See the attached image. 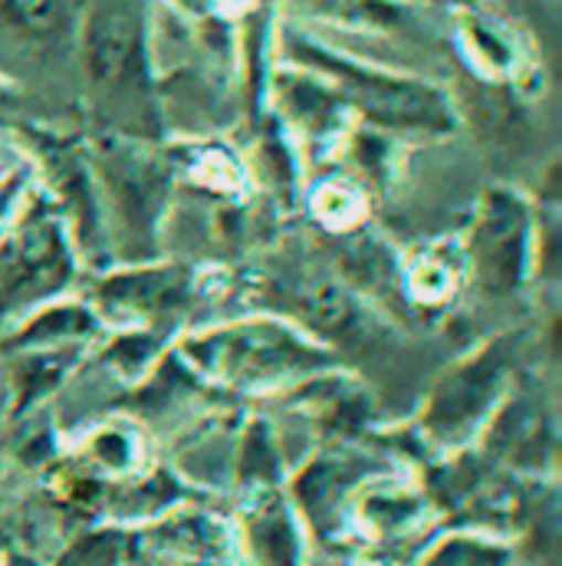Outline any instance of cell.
<instances>
[{
  "mask_svg": "<svg viewBox=\"0 0 562 566\" xmlns=\"http://www.w3.org/2000/svg\"><path fill=\"white\" fill-rule=\"evenodd\" d=\"M460 274H464L460 244L457 251H447L444 244L427 248L422 254H415L409 264H402V283L409 296L422 306H444L457 293Z\"/></svg>",
  "mask_w": 562,
  "mask_h": 566,
  "instance_id": "5bb4252c",
  "label": "cell"
},
{
  "mask_svg": "<svg viewBox=\"0 0 562 566\" xmlns=\"http://www.w3.org/2000/svg\"><path fill=\"white\" fill-rule=\"evenodd\" d=\"M312 214L322 228L332 231H349L362 221L365 205L362 195L349 185V181H326L316 195H312Z\"/></svg>",
  "mask_w": 562,
  "mask_h": 566,
  "instance_id": "d6986e66",
  "label": "cell"
},
{
  "mask_svg": "<svg viewBox=\"0 0 562 566\" xmlns=\"http://www.w3.org/2000/svg\"><path fill=\"white\" fill-rule=\"evenodd\" d=\"M70 244L53 198L20 208L10 234L0 241V316L50 300L73 281L76 261Z\"/></svg>",
  "mask_w": 562,
  "mask_h": 566,
  "instance_id": "3957f363",
  "label": "cell"
},
{
  "mask_svg": "<svg viewBox=\"0 0 562 566\" xmlns=\"http://www.w3.org/2000/svg\"><path fill=\"white\" fill-rule=\"evenodd\" d=\"M513 551L503 541L484 534H447L441 537L418 566H510Z\"/></svg>",
  "mask_w": 562,
  "mask_h": 566,
  "instance_id": "2e32d148",
  "label": "cell"
},
{
  "mask_svg": "<svg viewBox=\"0 0 562 566\" xmlns=\"http://www.w3.org/2000/svg\"><path fill=\"white\" fill-rule=\"evenodd\" d=\"M178 356L211 382L227 389H277L319 373H332L336 356L312 336L274 316H251L178 339Z\"/></svg>",
  "mask_w": 562,
  "mask_h": 566,
  "instance_id": "6da1fadb",
  "label": "cell"
},
{
  "mask_svg": "<svg viewBox=\"0 0 562 566\" xmlns=\"http://www.w3.org/2000/svg\"><path fill=\"white\" fill-rule=\"evenodd\" d=\"M0 20L30 40H56L66 33L73 10L70 0H0Z\"/></svg>",
  "mask_w": 562,
  "mask_h": 566,
  "instance_id": "9a60e30c",
  "label": "cell"
},
{
  "mask_svg": "<svg viewBox=\"0 0 562 566\" xmlns=\"http://www.w3.org/2000/svg\"><path fill=\"white\" fill-rule=\"evenodd\" d=\"M484 444L497 458L537 468L550 451V412L533 392L507 396L484 424Z\"/></svg>",
  "mask_w": 562,
  "mask_h": 566,
  "instance_id": "9c48e42d",
  "label": "cell"
},
{
  "mask_svg": "<svg viewBox=\"0 0 562 566\" xmlns=\"http://www.w3.org/2000/svg\"><path fill=\"white\" fill-rule=\"evenodd\" d=\"M93 171L99 175V205L113 208L119 251L129 261H151L158 221L171 191V168L123 148H103Z\"/></svg>",
  "mask_w": 562,
  "mask_h": 566,
  "instance_id": "8992f818",
  "label": "cell"
},
{
  "mask_svg": "<svg viewBox=\"0 0 562 566\" xmlns=\"http://www.w3.org/2000/svg\"><path fill=\"white\" fill-rule=\"evenodd\" d=\"M460 254L464 268L484 293H520L537 264V211L510 188L487 191Z\"/></svg>",
  "mask_w": 562,
  "mask_h": 566,
  "instance_id": "277c9868",
  "label": "cell"
},
{
  "mask_svg": "<svg viewBox=\"0 0 562 566\" xmlns=\"http://www.w3.org/2000/svg\"><path fill=\"white\" fill-rule=\"evenodd\" d=\"M26 168L13 171V175H3L0 178V241L7 238L10 224L17 221L20 208H23V195H26Z\"/></svg>",
  "mask_w": 562,
  "mask_h": 566,
  "instance_id": "7402d4cb",
  "label": "cell"
},
{
  "mask_svg": "<svg viewBox=\"0 0 562 566\" xmlns=\"http://www.w3.org/2000/svg\"><path fill=\"white\" fill-rule=\"evenodd\" d=\"M293 50L303 63L336 80V86L349 96V103L359 106L372 123L392 129H424V133H447L454 123L444 96L427 83L405 80L385 70H369L306 40H296Z\"/></svg>",
  "mask_w": 562,
  "mask_h": 566,
  "instance_id": "5b68a950",
  "label": "cell"
},
{
  "mask_svg": "<svg viewBox=\"0 0 562 566\" xmlns=\"http://www.w3.org/2000/svg\"><path fill=\"white\" fill-rule=\"evenodd\" d=\"M3 103H10V93H7V90H3V83H0V106H3Z\"/></svg>",
  "mask_w": 562,
  "mask_h": 566,
  "instance_id": "603a6c76",
  "label": "cell"
},
{
  "mask_svg": "<svg viewBox=\"0 0 562 566\" xmlns=\"http://www.w3.org/2000/svg\"><path fill=\"white\" fill-rule=\"evenodd\" d=\"M86 70L106 93L141 90L145 73V36L139 13L126 3L96 7L86 20Z\"/></svg>",
  "mask_w": 562,
  "mask_h": 566,
  "instance_id": "ba28073f",
  "label": "cell"
},
{
  "mask_svg": "<svg viewBox=\"0 0 562 566\" xmlns=\"http://www.w3.org/2000/svg\"><path fill=\"white\" fill-rule=\"evenodd\" d=\"M241 481L251 484L254 491L274 488L277 484V451L271 441V428L264 419L251 422L244 434V451H241Z\"/></svg>",
  "mask_w": 562,
  "mask_h": 566,
  "instance_id": "ffe728a7",
  "label": "cell"
},
{
  "mask_svg": "<svg viewBox=\"0 0 562 566\" xmlns=\"http://www.w3.org/2000/svg\"><path fill=\"white\" fill-rule=\"evenodd\" d=\"M99 329H103V316L99 310L86 303H43L13 329L7 343H0V349L26 353V349H46V346H70Z\"/></svg>",
  "mask_w": 562,
  "mask_h": 566,
  "instance_id": "8fae6325",
  "label": "cell"
},
{
  "mask_svg": "<svg viewBox=\"0 0 562 566\" xmlns=\"http://www.w3.org/2000/svg\"><path fill=\"white\" fill-rule=\"evenodd\" d=\"M244 544L257 566H299V524L280 491H254L244 511Z\"/></svg>",
  "mask_w": 562,
  "mask_h": 566,
  "instance_id": "30bf717a",
  "label": "cell"
},
{
  "mask_svg": "<svg viewBox=\"0 0 562 566\" xmlns=\"http://www.w3.org/2000/svg\"><path fill=\"white\" fill-rule=\"evenodd\" d=\"M517 359L520 333H500L450 366L427 396L422 412L424 438L437 448H460L484 431L497 406L507 399L503 392L517 373Z\"/></svg>",
  "mask_w": 562,
  "mask_h": 566,
  "instance_id": "7a4b0ae2",
  "label": "cell"
},
{
  "mask_svg": "<svg viewBox=\"0 0 562 566\" xmlns=\"http://www.w3.org/2000/svg\"><path fill=\"white\" fill-rule=\"evenodd\" d=\"M83 356V346H46V349H26L23 363L13 369V416H23L40 399H46L76 366Z\"/></svg>",
  "mask_w": 562,
  "mask_h": 566,
  "instance_id": "4fadbf2b",
  "label": "cell"
},
{
  "mask_svg": "<svg viewBox=\"0 0 562 566\" xmlns=\"http://www.w3.org/2000/svg\"><path fill=\"white\" fill-rule=\"evenodd\" d=\"M139 438L126 424H106L89 438V458L116 474H129L139 464Z\"/></svg>",
  "mask_w": 562,
  "mask_h": 566,
  "instance_id": "44dd1931",
  "label": "cell"
},
{
  "mask_svg": "<svg viewBox=\"0 0 562 566\" xmlns=\"http://www.w3.org/2000/svg\"><path fill=\"white\" fill-rule=\"evenodd\" d=\"M184 175L214 195H237L244 185V168L227 148H201L188 158Z\"/></svg>",
  "mask_w": 562,
  "mask_h": 566,
  "instance_id": "ac0fdd59",
  "label": "cell"
},
{
  "mask_svg": "<svg viewBox=\"0 0 562 566\" xmlns=\"http://www.w3.org/2000/svg\"><path fill=\"white\" fill-rule=\"evenodd\" d=\"M194 296V274L178 264H141L103 277L96 286V303L132 319L145 329L168 333L171 319L184 313Z\"/></svg>",
  "mask_w": 562,
  "mask_h": 566,
  "instance_id": "52a82bcc",
  "label": "cell"
},
{
  "mask_svg": "<svg viewBox=\"0 0 562 566\" xmlns=\"http://www.w3.org/2000/svg\"><path fill=\"white\" fill-rule=\"evenodd\" d=\"M365 464L356 458H336V454H322L312 464H306V471L296 478V504L299 511L316 521L322 514H332L336 504L342 501V491H352L356 481L365 474Z\"/></svg>",
  "mask_w": 562,
  "mask_h": 566,
  "instance_id": "7c38bea8",
  "label": "cell"
},
{
  "mask_svg": "<svg viewBox=\"0 0 562 566\" xmlns=\"http://www.w3.org/2000/svg\"><path fill=\"white\" fill-rule=\"evenodd\" d=\"M168 333L161 329H145L136 326L132 333H123L109 343V349L103 353L126 379H141L148 373L151 363H158V356L168 349Z\"/></svg>",
  "mask_w": 562,
  "mask_h": 566,
  "instance_id": "e0dca14e",
  "label": "cell"
}]
</instances>
